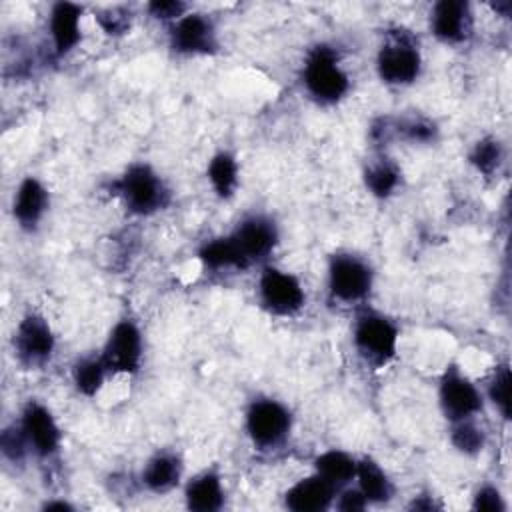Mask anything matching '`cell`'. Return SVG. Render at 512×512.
<instances>
[{
    "label": "cell",
    "instance_id": "6da1fadb",
    "mask_svg": "<svg viewBox=\"0 0 512 512\" xmlns=\"http://www.w3.org/2000/svg\"><path fill=\"white\" fill-rule=\"evenodd\" d=\"M302 82L308 94L320 104H336L350 88V78L340 64L338 52L328 44H318L308 52Z\"/></svg>",
    "mask_w": 512,
    "mask_h": 512
},
{
    "label": "cell",
    "instance_id": "7a4b0ae2",
    "mask_svg": "<svg viewBox=\"0 0 512 512\" xmlns=\"http://www.w3.org/2000/svg\"><path fill=\"white\" fill-rule=\"evenodd\" d=\"M116 194L122 198L124 206L138 216H150L170 202V190L166 188L160 174L144 164H130L124 174L114 182Z\"/></svg>",
    "mask_w": 512,
    "mask_h": 512
},
{
    "label": "cell",
    "instance_id": "3957f363",
    "mask_svg": "<svg viewBox=\"0 0 512 512\" xmlns=\"http://www.w3.org/2000/svg\"><path fill=\"white\" fill-rule=\"evenodd\" d=\"M352 340L358 354L370 366L382 368L392 362L398 352L400 330L394 320H390L382 312L362 310L354 320Z\"/></svg>",
    "mask_w": 512,
    "mask_h": 512
},
{
    "label": "cell",
    "instance_id": "277c9868",
    "mask_svg": "<svg viewBox=\"0 0 512 512\" xmlns=\"http://www.w3.org/2000/svg\"><path fill=\"white\" fill-rule=\"evenodd\" d=\"M420 70L422 56L416 40L404 30L388 34L376 54V72L380 80L390 86H408L420 76Z\"/></svg>",
    "mask_w": 512,
    "mask_h": 512
},
{
    "label": "cell",
    "instance_id": "5b68a950",
    "mask_svg": "<svg viewBox=\"0 0 512 512\" xmlns=\"http://www.w3.org/2000/svg\"><path fill=\"white\" fill-rule=\"evenodd\" d=\"M290 428V410L274 398H258L246 410V432L258 448H274L282 444L290 434Z\"/></svg>",
    "mask_w": 512,
    "mask_h": 512
},
{
    "label": "cell",
    "instance_id": "8992f818",
    "mask_svg": "<svg viewBox=\"0 0 512 512\" xmlns=\"http://www.w3.org/2000/svg\"><path fill=\"white\" fill-rule=\"evenodd\" d=\"M372 288V268L356 254L338 252L328 264V290L334 300L360 302Z\"/></svg>",
    "mask_w": 512,
    "mask_h": 512
},
{
    "label": "cell",
    "instance_id": "52a82bcc",
    "mask_svg": "<svg viewBox=\"0 0 512 512\" xmlns=\"http://www.w3.org/2000/svg\"><path fill=\"white\" fill-rule=\"evenodd\" d=\"M258 296L262 306L274 316H294L302 310L306 294L302 282L280 268H264L258 280Z\"/></svg>",
    "mask_w": 512,
    "mask_h": 512
},
{
    "label": "cell",
    "instance_id": "ba28073f",
    "mask_svg": "<svg viewBox=\"0 0 512 512\" xmlns=\"http://www.w3.org/2000/svg\"><path fill=\"white\" fill-rule=\"evenodd\" d=\"M142 332L136 322L118 320L102 348V362L112 374H134L142 364Z\"/></svg>",
    "mask_w": 512,
    "mask_h": 512
},
{
    "label": "cell",
    "instance_id": "9c48e42d",
    "mask_svg": "<svg viewBox=\"0 0 512 512\" xmlns=\"http://www.w3.org/2000/svg\"><path fill=\"white\" fill-rule=\"evenodd\" d=\"M438 400L450 422L474 418L482 410L480 390L458 366H448L444 370L438 386Z\"/></svg>",
    "mask_w": 512,
    "mask_h": 512
},
{
    "label": "cell",
    "instance_id": "30bf717a",
    "mask_svg": "<svg viewBox=\"0 0 512 512\" xmlns=\"http://www.w3.org/2000/svg\"><path fill=\"white\" fill-rule=\"evenodd\" d=\"M170 46L184 56H206L218 50L214 22L200 12H186L170 26Z\"/></svg>",
    "mask_w": 512,
    "mask_h": 512
},
{
    "label": "cell",
    "instance_id": "8fae6325",
    "mask_svg": "<svg viewBox=\"0 0 512 512\" xmlns=\"http://www.w3.org/2000/svg\"><path fill=\"white\" fill-rule=\"evenodd\" d=\"M56 340L48 320L36 312L26 314L14 332V352L26 366H40L50 360Z\"/></svg>",
    "mask_w": 512,
    "mask_h": 512
},
{
    "label": "cell",
    "instance_id": "7c38bea8",
    "mask_svg": "<svg viewBox=\"0 0 512 512\" xmlns=\"http://www.w3.org/2000/svg\"><path fill=\"white\" fill-rule=\"evenodd\" d=\"M430 30L444 44H462L472 36L474 14L464 0H440L430 10Z\"/></svg>",
    "mask_w": 512,
    "mask_h": 512
},
{
    "label": "cell",
    "instance_id": "4fadbf2b",
    "mask_svg": "<svg viewBox=\"0 0 512 512\" xmlns=\"http://www.w3.org/2000/svg\"><path fill=\"white\" fill-rule=\"evenodd\" d=\"M20 426L26 434V440L32 452H36L42 458H48L58 452L62 442V432L52 412L44 404L30 400L22 410Z\"/></svg>",
    "mask_w": 512,
    "mask_h": 512
},
{
    "label": "cell",
    "instance_id": "5bb4252c",
    "mask_svg": "<svg viewBox=\"0 0 512 512\" xmlns=\"http://www.w3.org/2000/svg\"><path fill=\"white\" fill-rule=\"evenodd\" d=\"M230 236L248 264L266 258L278 242L276 224L262 214L244 218Z\"/></svg>",
    "mask_w": 512,
    "mask_h": 512
},
{
    "label": "cell",
    "instance_id": "9a60e30c",
    "mask_svg": "<svg viewBox=\"0 0 512 512\" xmlns=\"http://www.w3.org/2000/svg\"><path fill=\"white\" fill-rule=\"evenodd\" d=\"M82 12L84 8L76 2L60 0L52 4L50 16H48V30H50L54 52L58 56H66L78 46L82 38V32H80Z\"/></svg>",
    "mask_w": 512,
    "mask_h": 512
},
{
    "label": "cell",
    "instance_id": "2e32d148",
    "mask_svg": "<svg viewBox=\"0 0 512 512\" xmlns=\"http://www.w3.org/2000/svg\"><path fill=\"white\" fill-rule=\"evenodd\" d=\"M46 208H48V190L38 178L26 176L14 194V202H12L14 220L18 222L20 228L34 230L40 224Z\"/></svg>",
    "mask_w": 512,
    "mask_h": 512
},
{
    "label": "cell",
    "instance_id": "e0dca14e",
    "mask_svg": "<svg viewBox=\"0 0 512 512\" xmlns=\"http://www.w3.org/2000/svg\"><path fill=\"white\" fill-rule=\"evenodd\" d=\"M336 496V488L316 472L308 478L298 480L286 492V506L294 512H318L326 510Z\"/></svg>",
    "mask_w": 512,
    "mask_h": 512
},
{
    "label": "cell",
    "instance_id": "ac0fdd59",
    "mask_svg": "<svg viewBox=\"0 0 512 512\" xmlns=\"http://www.w3.org/2000/svg\"><path fill=\"white\" fill-rule=\"evenodd\" d=\"M224 502L222 480L214 470H206L192 478L186 486V504L196 512H214Z\"/></svg>",
    "mask_w": 512,
    "mask_h": 512
},
{
    "label": "cell",
    "instance_id": "d6986e66",
    "mask_svg": "<svg viewBox=\"0 0 512 512\" xmlns=\"http://www.w3.org/2000/svg\"><path fill=\"white\" fill-rule=\"evenodd\" d=\"M180 474H182L180 458L170 452H158L146 462L142 472V482L152 492H168L178 484Z\"/></svg>",
    "mask_w": 512,
    "mask_h": 512
},
{
    "label": "cell",
    "instance_id": "ffe728a7",
    "mask_svg": "<svg viewBox=\"0 0 512 512\" xmlns=\"http://www.w3.org/2000/svg\"><path fill=\"white\" fill-rule=\"evenodd\" d=\"M354 478L358 480V490L368 502H386L394 494V486L388 474L372 458H362L356 462Z\"/></svg>",
    "mask_w": 512,
    "mask_h": 512
},
{
    "label": "cell",
    "instance_id": "44dd1931",
    "mask_svg": "<svg viewBox=\"0 0 512 512\" xmlns=\"http://www.w3.org/2000/svg\"><path fill=\"white\" fill-rule=\"evenodd\" d=\"M356 458H352L348 452L342 450H326L314 460V472L322 476L326 482H330L336 490L352 482L356 476Z\"/></svg>",
    "mask_w": 512,
    "mask_h": 512
},
{
    "label": "cell",
    "instance_id": "7402d4cb",
    "mask_svg": "<svg viewBox=\"0 0 512 512\" xmlns=\"http://www.w3.org/2000/svg\"><path fill=\"white\" fill-rule=\"evenodd\" d=\"M202 264L210 270H222V268H248L250 264L238 250L232 236H222L206 242L198 252Z\"/></svg>",
    "mask_w": 512,
    "mask_h": 512
},
{
    "label": "cell",
    "instance_id": "603a6c76",
    "mask_svg": "<svg viewBox=\"0 0 512 512\" xmlns=\"http://www.w3.org/2000/svg\"><path fill=\"white\" fill-rule=\"evenodd\" d=\"M208 180L214 188V192L220 198H230L234 196L236 188H238V162L236 158L222 150L218 154H214L208 162Z\"/></svg>",
    "mask_w": 512,
    "mask_h": 512
},
{
    "label": "cell",
    "instance_id": "cb8c5ba5",
    "mask_svg": "<svg viewBox=\"0 0 512 512\" xmlns=\"http://www.w3.org/2000/svg\"><path fill=\"white\" fill-rule=\"evenodd\" d=\"M364 184L376 198H388L400 184V170L386 158L372 162L364 170Z\"/></svg>",
    "mask_w": 512,
    "mask_h": 512
},
{
    "label": "cell",
    "instance_id": "d4e9b609",
    "mask_svg": "<svg viewBox=\"0 0 512 512\" xmlns=\"http://www.w3.org/2000/svg\"><path fill=\"white\" fill-rule=\"evenodd\" d=\"M106 366L100 356H84L72 368V380L80 394L94 396L106 378Z\"/></svg>",
    "mask_w": 512,
    "mask_h": 512
},
{
    "label": "cell",
    "instance_id": "484cf974",
    "mask_svg": "<svg viewBox=\"0 0 512 512\" xmlns=\"http://www.w3.org/2000/svg\"><path fill=\"white\" fill-rule=\"evenodd\" d=\"M468 160H470V164H472L480 174L492 176L494 172H498V168H500V164H502V160H504V148H502V144H500L498 138H494V136H484V138H480V140L474 144V148H472Z\"/></svg>",
    "mask_w": 512,
    "mask_h": 512
},
{
    "label": "cell",
    "instance_id": "4316f807",
    "mask_svg": "<svg viewBox=\"0 0 512 512\" xmlns=\"http://www.w3.org/2000/svg\"><path fill=\"white\" fill-rule=\"evenodd\" d=\"M452 424H454V428H452L450 440H452V446H454L458 452L468 454V456H474V454H478V452L484 448L486 434H484V430L474 422V418L458 420V422H452Z\"/></svg>",
    "mask_w": 512,
    "mask_h": 512
},
{
    "label": "cell",
    "instance_id": "83f0119b",
    "mask_svg": "<svg viewBox=\"0 0 512 512\" xmlns=\"http://www.w3.org/2000/svg\"><path fill=\"white\" fill-rule=\"evenodd\" d=\"M488 398L496 406V410L502 414L504 420L510 418V368L508 364H502L494 370V376L488 384Z\"/></svg>",
    "mask_w": 512,
    "mask_h": 512
},
{
    "label": "cell",
    "instance_id": "f1b7e54d",
    "mask_svg": "<svg viewBox=\"0 0 512 512\" xmlns=\"http://www.w3.org/2000/svg\"><path fill=\"white\" fill-rule=\"evenodd\" d=\"M96 22L108 36H122L130 30L132 16L130 10L124 6H106L96 12Z\"/></svg>",
    "mask_w": 512,
    "mask_h": 512
},
{
    "label": "cell",
    "instance_id": "f546056e",
    "mask_svg": "<svg viewBox=\"0 0 512 512\" xmlns=\"http://www.w3.org/2000/svg\"><path fill=\"white\" fill-rule=\"evenodd\" d=\"M0 448H2L4 458L12 460V462H20L26 456V452L30 450V444H28L26 434L20 424L4 428V432L0 436Z\"/></svg>",
    "mask_w": 512,
    "mask_h": 512
},
{
    "label": "cell",
    "instance_id": "4dcf8cb0",
    "mask_svg": "<svg viewBox=\"0 0 512 512\" xmlns=\"http://www.w3.org/2000/svg\"><path fill=\"white\" fill-rule=\"evenodd\" d=\"M146 10L152 18L162 20V22H176L188 12V4L180 0H152L146 4Z\"/></svg>",
    "mask_w": 512,
    "mask_h": 512
},
{
    "label": "cell",
    "instance_id": "1f68e13d",
    "mask_svg": "<svg viewBox=\"0 0 512 512\" xmlns=\"http://www.w3.org/2000/svg\"><path fill=\"white\" fill-rule=\"evenodd\" d=\"M474 510L504 512L506 504H504V498H502L500 490L496 486H490V484L478 488V492L474 494Z\"/></svg>",
    "mask_w": 512,
    "mask_h": 512
},
{
    "label": "cell",
    "instance_id": "d6a6232c",
    "mask_svg": "<svg viewBox=\"0 0 512 512\" xmlns=\"http://www.w3.org/2000/svg\"><path fill=\"white\" fill-rule=\"evenodd\" d=\"M402 132L414 140V142H430L434 140V134H436V128L432 122L424 120V118H418V120H408L402 124Z\"/></svg>",
    "mask_w": 512,
    "mask_h": 512
},
{
    "label": "cell",
    "instance_id": "836d02e7",
    "mask_svg": "<svg viewBox=\"0 0 512 512\" xmlns=\"http://www.w3.org/2000/svg\"><path fill=\"white\" fill-rule=\"evenodd\" d=\"M366 504H368V500L364 498V494L358 488H348L340 494L336 506L344 512H356V510H364Z\"/></svg>",
    "mask_w": 512,
    "mask_h": 512
},
{
    "label": "cell",
    "instance_id": "e575fe53",
    "mask_svg": "<svg viewBox=\"0 0 512 512\" xmlns=\"http://www.w3.org/2000/svg\"><path fill=\"white\" fill-rule=\"evenodd\" d=\"M44 508L46 510H72V506L66 502H48Z\"/></svg>",
    "mask_w": 512,
    "mask_h": 512
}]
</instances>
